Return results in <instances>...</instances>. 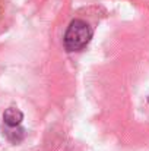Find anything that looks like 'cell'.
Wrapping results in <instances>:
<instances>
[{"label":"cell","instance_id":"cell-1","mask_svg":"<svg viewBox=\"0 0 149 151\" xmlns=\"http://www.w3.org/2000/svg\"><path fill=\"white\" fill-rule=\"evenodd\" d=\"M92 28L82 19H73L64 34V47L67 51H79L88 46L92 38Z\"/></svg>","mask_w":149,"mask_h":151},{"label":"cell","instance_id":"cell-2","mask_svg":"<svg viewBox=\"0 0 149 151\" xmlns=\"http://www.w3.org/2000/svg\"><path fill=\"white\" fill-rule=\"evenodd\" d=\"M3 120H4V123L9 128H16L24 120V113L19 109H16V107H9L3 113Z\"/></svg>","mask_w":149,"mask_h":151}]
</instances>
